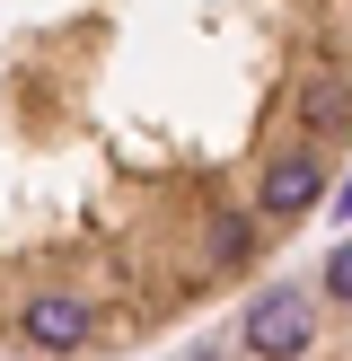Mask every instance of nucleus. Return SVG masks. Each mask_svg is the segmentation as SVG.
<instances>
[{
  "label": "nucleus",
  "instance_id": "1",
  "mask_svg": "<svg viewBox=\"0 0 352 361\" xmlns=\"http://www.w3.org/2000/svg\"><path fill=\"white\" fill-rule=\"evenodd\" d=\"M238 344L246 353H308L317 344V291H308V282H273V291H256L246 317H238Z\"/></svg>",
  "mask_w": 352,
  "mask_h": 361
},
{
  "label": "nucleus",
  "instance_id": "2",
  "mask_svg": "<svg viewBox=\"0 0 352 361\" xmlns=\"http://www.w3.org/2000/svg\"><path fill=\"white\" fill-rule=\"evenodd\" d=\"M317 282H326V300H344V309H352V238L326 256V274H317Z\"/></svg>",
  "mask_w": 352,
  "mask_h": 361
}]
</instances>
